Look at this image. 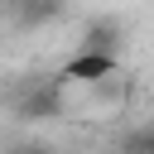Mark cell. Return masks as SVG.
I'll return each mask as SVG.
<instances>
[{
	"mask_svg": "<svg viewBox=\"0 0 154 154\" xmlns=\"http://www.w3.org/2000/svg\"><path fill=\"white\" fill-rule=\"evenodd\" d=\"M58 77H63L67 87H101V82L120 77V63H116V53H106V48H77V53L63 63Z\"/></svg>",
	"mask_w": 154,
	"mask_h": 154,
	"instance_id": "cell-1",
	"label": "cell"
},
{
	"mask_svg": "<svg viewBox=\"0 0 154 154\" xmlns=\"http://www.w3.org/2000/svg\"><path fill=\"white\" fill-rule=\"evenodd\" d=\"M14 154H58V149H48V144H34V149H14Z\"/></svg>",
	"mask_w": 154,
	"mask_h": 154,
	"instance_id": "cell-2",
	"label": "cell"
},
{
	"mask_svg": "<svg viewBox=\"0 0 154 154\" xmlns=\"http://www.w3.org/2000/svg\"><path fill=\"white\" fill-rule=\"evenodd\" d=\"M144 154H154V130H144Z\"/></svg>",
	"mask_w": 154,
	"mask_h": 154,
	"instance_id": "cell-3",
	"label": "cell"
}]
</instances>
